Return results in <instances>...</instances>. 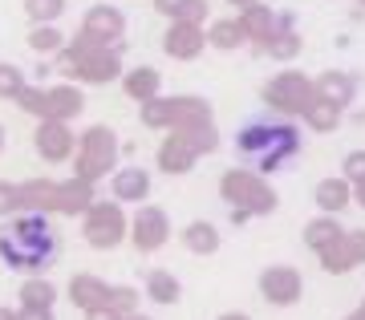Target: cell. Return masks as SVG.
<instances>
[{
	"mask_svg": "<svg viewBox=\"0 0 365 320\" xmlns=\"http://www.w3.org/2000/svg\"><path fill=\"white\" fill-rule=\"evenodd\" d=\"M235 150L240 158H248L252 170L272 175L300 154V130L292 118H252L248 126H240L235 134Z\"/></svg>",
	"mask_w": 365,
	"mask_h": 320,
	"instance_id": "obj_1",
	"label": "cell"
},
{
	"mask_svg": "<svg viewBox=\"0 0 365 320\" xmlns=\"http://www.w3.org/2000/svg\"><path fill=\"white\" fill-rule=\"evenodd\" d=\"M57 256V231L41 211H25L0 231V259L13 272H45L49 259Z\"/></svg>",
	"mask_w": 365,
	"mask_h": 320,
	"instance_id": "obj_2",
	"label": "cell"
},
{
	"mask_svg": "<svg viewBox=\"0 0 365 320\" xmlns=\"http://www.w3.org/2000/svg\"><path fill=\"white\" fill-rule=\"evenodd\" d=\"M53 69L73 77V81H86V86H106V81H114L122 73V49L73 41V45L53 53Z\"/></svg>",
	"mask_w": 365,
	"mask_h": 320,
	"instance_id": "obj_3",
	"label": "cell"
},
{
	"mask_svg": "<svg viewBox=\"0 0 365 320\" xmlns=\"http://www.w3.org/2000/svg\"><path fill=\"white\" fill-rule=\"evenodd\" d=\"M220 199L235 211V223H244V219H252V215H272L276 203H280L276 191H272V182L252 167L227 170L220 179Z\"/></svg>",
	"mask_w": 365,
	"mask_h": 320,
	"instance_id": "obj_4",
	"label": "cell"
},
{
	"mask_svg": "<svg viewBox=\"0 0 365 320\" xmlns=\"http://www.w3.org/2000/svg\"><path fill=\"white\" fill-rule=\"evenodd\" d=\"M118 167V134L110 126H86V134L78 138V150H73V175L78 179H106L114 175Z\"/></svg>",
	"mask_w": 365,
	"mask_h": 320,
	"instance_id": "obj_5",
	"label": "cell"
},
{
	"mask_svg": "<svg viewBox=\"0 0 365 320\" xmlns=\"http://www.w3.org/2000/svg\"><path fill=\"white\" fill-rule=\"evenodd\" d=\"M138 122L146 130H182L195 122H211V105L203 98H150L138 105Z\"/></svg>",
	"mask_w": 365,
	"mask_h": 320,
	"instance_id": "obj_6",
	"label": "cell"
},
{
	"mask_svg": "<svg viewBox=\"0 0 365 320\" xmlns=\"http://www.w3.org/2000/svg\"><path fill=\"white\" fill-rule=\"evenodd\" d=\"M16 105L33 118H53V122H73V118L86 110V93L78 86H49V90H37V86H25Z\"/></svg>",
	"mask_w": 365,
	"mask_h": 320,
	"instance_id": "obj_7",
	"label": "cell"
},
{
	"mask_svg": "<svg viewBox=\"0 0 365 320\" xmlns=\"http://www.w3.org/2000/svg\"><path fill=\"white\" fill-rule=\"evenodd\" d=\"M81 235H86L90 247L110 252V247H118L130 235V219L122 215V203H118V199H98V203L81 215Z\"/></svg>",
	"mask_w": 365,
	"mask_h": 320,
	"instance_id": "obj_8",
	"label": "cell"
},
{
	"mask_svg": "<svg viewBox=\"0 0 365 320\" xmlns=\"http://www.w3.org/2000/svg\"><path fill=\"white\" fill-rule=\"evenodd\" d=\"M313 81L300 73V69H280V73L264 86V105L276 110L280 118H300L313 102Z\"/></svg>",
	"mask_w": 365,
	"mask_h": 320,
	"instance_id": "obj_9",
	"label": "cell"
},
{
	"mask_svg": "<svg viewBox=\"0 0 365 320\" xmlns=\"http://www.w3.org/2000/svg\"><path fill=\"white\" fill-rule=\"evenodd\" d=\"M122 37H126V16H122V9H114V4H93L90 13L81 16V29L73 41L122 49Z\"/></svg>",
	"mask_w": 365,
	"mask_h": 320,
	"instance_id": "obj_10",
	"label": "cell"
},
{
	"mask_svg": "<svg viewBox=\"0 0 365 320\" xmlns=\"http://www.w3.org/2000/svg\"><path fill=\"white\" fill-rule=\"evenodd\" d=\"M170 239V219L163 207H138L130 219V244L143 252V256H150V252H158V247Z\"/></svg>",
	"mask_w": 365,
	"mask_h": 320,
	"instance_id": "obj_11",
	"label": "cell"
},
{
	"mask_svg": "<svg viewBox=\"0 0 365 320\" xmlns=\"http://www.w3.org/2000/svg\"><path fill=\"white\" fill-rule=\"evenodd\" d=\"M317 256H321V268L329 276H345V272L361 268L365 264V231H341L337 239L325 252H317Z\"/></svg>",
	"mask_w": 365,
	"mask_h": 320,
	"instance_id": "obj_12",
	"label": "cell"
},
{
	"mask_svg": "<svg viewBox=\"0 0 365 320\" xmlns=\"http://www.w3.org/2000/svg\"><path fill=\"white\" fill-rule=\"evenodd\" d=\"M260 296L268 304L276 308H292L304 296V280H300L297 268H288V264H272V268L260 272Z\"/></svg>",
	"mask_w": 365,
	"mask_h": 320,
	"instance_id": "obj_13",
	"label": "cell"
},
{
	"mask_svg": "<svg viewBox=\"0 0 365 320\" xmlns=\"http://www.w3.org/2000/svg\"><path fill=\"white\" fill-rule=\"evenodd\" d=\"M207 49V29L191 25V21H170L163 33V53L175 61H195L199 53Z\"/></svg>",
	"mask_w": 365,
	"mask_h": 320,
	"instance_id": "obj_14",
	"label": "cell"
},
{
	"mask_svg": "<svg viewBox=\"0 0 365 320\" xmlns=\"http://www.w3.org/2000/svg\"><path fill=\"white\" fill-rule=\"evenodd\" d=\"M33 146H37V154L45 158V162H66V158H73V150H78V138H73L69 122H53V118H45V122H37Z\"/></svg>",
	"mask_w": 365,
	"mask_h": 320,
	"instance_id": "obj_15",
	"label": "cell"
},
{
	"mask_svg": "<svg viewBox=\"0 0 365 320\" xmlns=\"http://www.w3.org/2000/svg\"><path fill=\"white\" fill-rule=\"evenodd\" d=\"M155 162L163 175H187V170L199 162V150L191 146V138L182 134V130H167V138H163V146H158Z\"/></svg>",
	"mask_w": 365,
	"mask_h": 320,
	"instance_id": "obj_16",
	"label": "cell"
},
{
	"mask_svg": "<svg viewBox=\"0 0 365 320\" xmlns=\"http://www.w3.org/2000/svg\"><path fill=\"white\" fill-rule=\"evenodd\" d=\"M240 29H244V37H248L256 49H264V45L284 29V21H280L268 4H248V9H240Z\"/></svg>",
	"mask_w": 365,
	"mask_h": 320,
	"instance_id": "obj_17",
	"label": "cell"
},
{
	"mask_svg": "<svg viewBox=\"0 0 365 320\" xmlns=\"http://www.w3.org/2000/svg\"><path fill=\"white\" fill-rule=\"evenodd\" d=\"M110 195L118 203H143L150 195V170L146 167H118L110 179Z\"/></svg>",
	"mask_w": 365,
	"mask_h": 320,
	"instance_id": "obj_18",
	"label": "cell"
},
{
	"mask_svg": "<svg viewBox=\"0 0 365 320\" xmlns=\"http://www.w3.org/2000/svg\"><path fill=\"white\" fill-rule=\"evenodd\" d=\"M93 187L98 182L90 179H66V182H57V215H86L98 199H93Z\"/></svg>",
	"mask_w": 365,
	"mask_h": 320,
	"instance_id": "obj_19",
	"label": "cell"
},
{
	"mask_svg": "<svg viewBox=\"0 0 365 320\" xmlns=\"http://www.w3.org/2000/svg\"><path fill=\"white\" fill-rule=\"evenodd\" d=\"M110 288H114V284L98 280V276H90V272H78V276L69 280V300H73L81 312H93V308L110 304Z\"/></svg>",
	"mask_w": 365,
	"mask_h": 320,
	"instance_id": "obj_20",
	"label": "cell"
},
{
	"mask_svg": "<svg viewBox=\"0 0 365 320\" xmlns=\"http://www.w3.org/2000/svg\"><path fill=\"white\" fill-rule=\"evenodd\" d=\"M313 93L321 102H333V105H345L353 102V93H357V77H349L345 69H325V73L313 81Z\"/></svg>",
	"mask_w": 365,
	"mask_h": 320,
	"instance_id": "obj_21",
	"label": "cell"
},
{
	"mask_svg": "<svg viewBox=\"0 0 365 320\" xmlns=\"http://www.w3.org/2000/svg\"><path fill=\"white\" fill-rule=\"evenodd\" d=\"M16 199H21V211L53 215V211H57V182L53 179H29V182L16 187Z\"/></svg>",
	"mask_w": 365,
	"mask_h": 320,
	"instance_id": "obj_22",
	"label": "cell"
},
{
	"mask_svg": "<svg viewBox=\"0 0 365 320\" xmlns=\"http://www.w3.org/2000/svg\"><path fill=\"white\" fill-rule=\"evenodd\" d=\"M317 207L325 211V215H337V211H345V207L353 203V182L345 179V175H333V179H321L313 191Z\"/></svg>",
	"mask_w": 365,
	"mask_h": 320,
	"instance_id": "obj_23",
	"label": "cell"
},
{
	"mask_svg": "<svg viewBox=\"0 0 365 320\" xmlns=\"http://www.w3.org/2000/svg\"><path fill=\"white\" fill-rule=\"evenodd\" d=\"M220 227L207 223V219H195V223H187L182 227V247L191 252V256H215L220 252Z\"/></svg>",
	"mask_w": 365,
	"mask_h": 320,
	"instance_id": "obj_24",
	"label": "cell"
},
{
	"mask_svg": "<svg viewBox=\"0 0 365 320\" xmlns=\"http://www.w3.org/2000/svg\"><path fill=\"white\" fill-rule=\"evenodd\" d=\"M158 86H163V77H158V69H150V65H138V69H130V73L122 77V93L134 98V102L158 98Z\"/></svg>",
	"mask_w": 365,
	"mask_h": 320,
	"instance_id": "obj_25",
	"label": "cell"
},
{
	"mask_svg": "<svg viewBox=\"0 0 365 320\" xmlns=\"http://www.w3.org/2000/svg\"><path fill=\"white\" fill-rule=\"evenodd\" d=\"M300 122H304V126L313 130V134H333V130L341 126V105L313 98V102H309V110L300 114Z\"/></svg>",
	"mask_w": 365,
	"mask_h": 320,
	"instance_id": "obj_26",
	"label": "cell"
},
{
	"mask_svg": "<svg viewBox=\"0 0 365 320\" xmlns=\"http://www.w3.org/2000/svg\"><path fill=\"white\" fill-rule=\"evenodd\" d=\"M155 13H163L167 21L203 25V21H207V0H155Z\"/></svg>",
	"mask_w": 365,
	"mask_h": 320,
	"instance_id": "obj_27",
	"label": "cell"
},
{
	"mask_svg": "<svg viewBox=\"0 0 365 320\" xmlns=\"http://www.w3.org/2000/svg\"><path fill=\"white\" fill-rule=\"evenodd\" d=\"M143 288H146V296H150V300H155V304H175V300H179V296H182L179 280H175V276H170V272H163V268L146 272Z\"/></svg>",
	"mask_w": 365,
	"mask_h": 320,
	"instance_id": "obj_28",
	"label": "cell"
},
{
	"mask_svg": "<svg viewBox=\"0 0 365 320\" xmlns=\"http://www.w3.org/2000/svg\"><path fill=\"white\" fill-rule=\"evenodd\" d=\"M341 223L333 215H321V219H309V223H304V244L313 247V252H325L329 244H333V239H337L341 235Z\"/></svg>",
	"mask_w": 365,
	"mask_h": 320,
	"instance_id": "obj_29",
	"label": "cell"
},
{
	"mask_svg": "<svg viewBox=\"0 0 365 320\" xmlns=\"http://www.w3.org/2000/svg\"><path fill=\"white\" fill-rule=\"evenodd\" d=\"M244 29H240V16H232V21H215V25L207 29V45H215L220 53H232L244 45Z\"/></svg>",
	"mask_w": 365,
	"mask_h": 320,
	"instance_id": "obj_30",
	"label": "cell"
},
{
	"mask_svg": "<svg viewBox=\"0 0 365 320\" xmlns=\"http://www.w3.org/2000/svg\"><path fill=\"white\" fill-rule=\"evenodd\" d=\"M260 53H268V57H272V61H297L300 57V37L297 33H292V29H280V33H276L272 41H268V45H264Z\"/></svg>",
	"mask_w": 365,
	"mask_h": 320,
	"instance_id": "obj_31",
	"label": "cell"
},
{
	"mask_svg": "<svg viewBox=\"0 0 365 320\" xmlns=\"http://www.w3.org/2000/svg\"><path fill=\"white\" fill-rule=\"evenodd\" d=\"M53 284L41 280V276H33V280L21 284V308H53Z\"/></svg>",
	"mask_w": 365,
	"mask_h": 320,
	"instance_id": "obj_32",
	"label": "cell"
},
{
	"mask_svg": "<svg viewBox=\"0 0 365 320\" xmlns=\"http://www.w3.org/2000/svg\"><path fill=\"white\" fill-rule=\"evenodd\" d=\"M29 49H33V53L66 49V33H61L57 25H33V33H29Z\"/></svg>",
	"mask_w": 365,
	"mask_h": 320,
	"instance_id": "obj_33",
	"label": "cell"
},
{
	"mask_svg": "<svg viewBox=\"0 0 365 320\" xmlns=\"http://www.w3.org/2000/svg\"><path fill=\"white\" fill-rule=\"evenodd\" d=\"M61 13H66V0H25V16L33 25H57Z\"/></svg>",
	"mask_w": 365,
	"mask_h": 320,
	"instance_id": "obj_34",
	"label": "cell"
},
{
	"mask_svg": "<svg viewBox=\"0 0 365 320\" xmlns=\"http://www.w3.org/2000/svg\"><path fill=\"white\" fill-rule=\"evenodd\" d=\"M182 134L191 138V146L199 150V158H203V154H215V146H220L215 122H195V126H182Z\"/></svg>",
	"mask_w": 365,
	"mask_h": 320,
	"instance_id": "obj_35",
	"label": "cell"
},
{
	"mask_svg": "<svg viewBox=\"0 0 365 320\" xmlns=\"http://www.w3.org/2000/svg\"><path fill=\"white\" fill-rule=\"evenodd\" d=\"M25 86H29V81H25V73H21V65L0 61V98H4V102H16Z\"/></svg>",
	"mask_w": 365,
	"mask_h": 320,
	"instance_id": "obj_36",
	"label": "cell"
},
{
	"mask_svg": "<svg viewBox=\"0 0 365 320\" xmlns=\"http://www.w3.org/2000/svg\"><path fill=\"white\" fill-rule=\"evenodd\" d=\"M118 316H130V312H138V292H134L130 284H118V288H110V304Z\"/></svg>",
	"mask_w": 365,
	"mask_h": 320,
	"instance_id": "obj_37",
	"label": "cell"
},
{
	"mask_svg": "<svg viewBox=\"0 0 365 320\" xmlns=\"http://www.w3.org/2000/svg\"><path fill=\"white\" fill-rule=\"evenodd\" d=\"M341 167H345L341 175H345V179H349L353 187H357V182H365V150H349Z\"/></svg>",
	"mask_w": 365,
	"mask_h": 320,
	"instance_id": "obj_38",
	"label": "cell"
},
{
	"mask_svg": "<svg viewBox=\"0 0 365 320\" xmlns=\"http://www.w3.org/2000/svg\"><path fill=\"white\" fill-rule=\"evenodd\" d=\"M16 207H21V199H16V182H4V179H0V219H4V215H16Z\"/></svg>",
	"mask_w": 365,
	"mask_h": 320,
	"instance_id": "obj_39",
	"label": "cell"
},
{
	"mask_svg": "<svg viewBox=\"0 0 365 320\" xmlns=\"http://www.w3.org/2000/svg\"><path fill=\"white\" fill-rule=\"evenodd\" d=\"M16 320H53V308H21Z\"/></svg>",
	"mask_w": 365,
	"mask_h": 320,
	"instance_id": "obj_40",
	"label": "cell"
},
{
	"mask_svg": "<svg viewBox=\"0 0 365 320\" xmlns=\"http://www.w3.org/2000/svg\"><path fill=\"white\" fill-rule=\"evenodd\" d=\"M86 320H118L114 308H93V312H86Z\"/></svg>",
	"mask_w": 365,
	"mask_h": 320,
	"instance_id": "obj_41",
	"label": "cell"
},
{
	"mask_svg": "<svg viewBox=\"0 0 365 320\" xmlns=\"http://www.w3.org/2000/svg\"><path fill=\"white\" fill-rule=\"evenodd\" d=\"M353 199H357V207L365 211V182H357V187H353Z\"/></svg>",
	"mask_w": 365,
	"mask_h": 320,
	"instance_id": "obj_42",
	"label": "cell"
},
{
	"mask_svg": "<svg viewBox=\"0 0 365 320\" xmlns=\"http://www.w3.org/2000/svg\"><path fill=\"white\" fill-rule=\"evenodd\" d=\"M215 320H252L248 312H223V316H215Z\"/></svg>",
	"mask_w": 365,
	"mask_h": 320,
	"instance_id": "obj_43",
	"label": "cell"
},
{
	"mask_svg": "<svg viewBox=\"0 0 365 320\" xmlns=\"http://www.w3.org/2000/svg\"><path fill=\"white\" fill-rule=\"evenodd\" d=\"M0 320H16V308H4V304H0Z\"/></svg>",
	"mask_w": 365,
	"mask_h": 320,
	"instance_id": "obj_44",
	"label": "cell"
},
{
	"mask_svg": "<svg viewBox=\"0 0 365 320\" xmlns=\"http://www.w3.org/2000/svg\"><path fill=\"white\" fill-rule=\"evenodd\" d=\"M227 4H235V9H248V4H260V0H227Z\"/></svg>",
	"mask_w": 365,
	"mask_h": 320,
	"instance_id": "obj_45",
	"label": "cell"
},
{
	"mask_svg": "<svg viewBox=\"0 0 365 320\" xmlns=\"http://www.w3.org/2000/svg\"><path fill=\"white\" fill-rule=\"evenodd\" d=\"M345 320H365V304L357 308V312H349V316H345Z\"/></svg>",
	"mask_w": 365,
	"mask_h": 320,
	"instance_id": "obj_46",
	"label": "cell"
},
{
	"mask_svg": "<svg viewBox=\"0 0 365 320\" xmlns=\"http://www.w3.org/2000/svg\"><path fill=\"white\" fill-rule=\"evenodd\" d=\"M118 320H150V316H143V312H130V316H118Z\"/></svg>",
	"mask_w": 365,
	"mask_h": 320,
	"instance_id": "obj_47",
	"label": "cell"
},
{
	"mask_svg": "<svg viewBox=\"0 0 365 320\" xmlns=\"http://www.w3.org/2000/svg\"><path fill=\"white\" fill-rule=\"evenodd\" d=\"M0 150H4V126H0Z\"/></svg>",
	"mask_w": 365,
	"mask_h": 320,
	"instance_id": "obj_48",
	"label": "cell"
},
{
	"mask_svg": "<svg viewBox=\"0 0 365 320\" xmlns=\"http://www.w3.org/2000/svg\"><path fill=\"white\" fill-rule=\"evenodd\" d=\"M361 4H365V0H361Z\"/></svg>",
	"mask_w": 365,
	"mask_h": 320,
	"instance_id": "obj_49",
	"label": "cell"
},
{
	"mask_svg": "<svg viewBox=\"0 0 365 320\" xmlns=\"http://www.w3.org/2000/svg\"><path fill=\"white\" fill-rule=\"evenodd\" d=\"M361 304H365V300H361Z\"/></svg>",
	"mask_w": 365,
	"mask_h": 320,
	"instance_id": "obj_50",
	"label": "cell"
}]
</instances>
